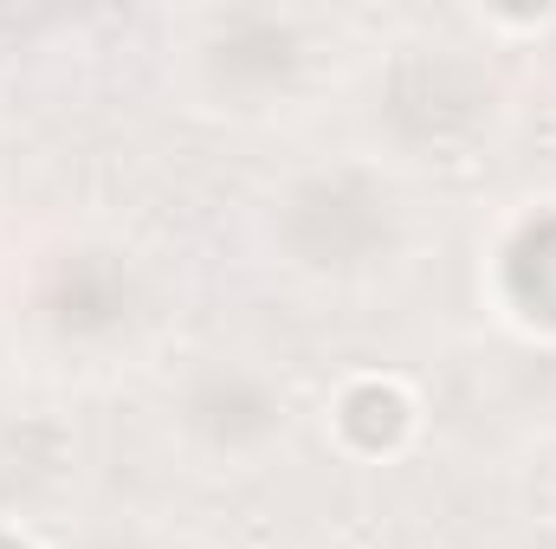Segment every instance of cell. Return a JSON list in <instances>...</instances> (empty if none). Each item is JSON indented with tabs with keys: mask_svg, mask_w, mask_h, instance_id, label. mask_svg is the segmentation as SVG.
<instances>
[{
	"mask_svg": "<svg viewBox=\"0 0 556 549\" xmlns=\"http://www.w3.org/2000/svg\"><path fill=\"white\" fill-rule=\"evenodd\" d=\"M0 549H39V537H26V531H0Z\"/></svg>",
	"mask_w": 556,
	"mask_h": 549,
	"instance_id": "11",
	"label": "cell"
},
{
	"mask_svg": "<svg viewBox=\"0 0 556 549\" xmlns=\"http://www.w3.org/2000/svg\"><path fill=\"white\" fill-rule=\"evenodd\" d=\"M85 426L59 401H0V531H52L72 524L85 491Z\"/></svg>",
	"mask_w": 556,
	"mask_h": 549,
	"instance_id": "6",
	"label": "cell"
},
{
	"mask_svg": "<svg viewBox=\"0 0 556 549\" xmlns=\"http://www.w3.org/2000/svg\"><path fill=\"white\" fill-rule=\"evenodd\" d=\"M13 395H20V336L0 310V401H13Z\"/></svg>",
	"mask_w": 556,
	"mask_h": 549,
	"instance_id": "10",
	"label": "cell"
},
{
	"mask_svg": "<svg viewBox=\"0 0 556 549\" xmlns=\"http://www.w3.org/2000/svg\"><path fill=\"white\" fill-rule=\"evenodd\" d=\"M13 336L65 362H124L162 323V272L111 227H52L13 266Z\"/></svg>",
	"mask_w": 556,
	"mask_h": 549,
	"instance_id": "4",
	"label": "cell"
},
{
	"mask_svg": "<svg viewBox=\"0 0 556 549\" xmlns=\"http://www.w3.org/2000/svg\"><path fill=\"white\" fill-rule=\"evenodd\" d=\"M324 433L343 459L356 465H395L408 459L427 433V401L408 375L395 369H356L330 388L324 401Z\"/></svg>",
	"mask_w": 556,
	"mask_h": 549,
	"instance_id": "8",
	"label": "cell"
},
{
	"mask_svg": "<svg viewBox=\"0 0 556 549\" xmlns=\"http://www.w3.org/2000/svg\"><path fill=\"white\" fill-rule=\"evenodd\" d=\"M0 284H7V272H0Z\"/></svg>",
	"mask_w": 556,
	"mask_h": 549,
	"instance_id": "12",
	"label": "cell"
},
{
	"mask_svg": "<svg viewBox=\"0 0 556 549\" xmlns=\"http://www.w3.org/2000/svg\"><path fill=\"white\" fill-rule=\"evenodd\" d=\"M343 20L291 0H227L168 20V85L188 117L220 130H278L350 91Z\"/></svg>",
	"mask_w": 556,
	"mask_h": 549,
	"instance_id": "2",
	"label": "cell"
},
{
	"mask_svg": "<svg viewBox=\"0 0 556 549\" xmlns=\"http://www.w3.org/2000/svg\"><path fill=\"white\" fill-rule=\"evenodd\" d=\"M162 439L207 478H247L285 459L298 395L253 349H188L155 388Z\"/></svg>",
	"mask_w": 556,
	"mask_h": 549,
	"instance_id": "5",
	"label": "cell"
},
{
	"mask_svg": "<svg viewBox=\"0 0 556 549\" xmlns=\"http://www.w3.org/2000/svg\"><path fill=\"white\" fill-rule=\"evenodd\" d=\"M253 240L266 266L298 291H382L415 266L427 240L420 181L356 142L330 155H298L260 188Z\"/></svg>",
	"mask_w": 556,
	"mask_h": 549,
	"instance_id": "1",
	"label": "cell"
},
{
	"mask_svg": "<svg viewBox=\"0 0 556 549\" xmlns=\"http://www.w3.org/2000/svg\"><path fill=\"white\" fill-rule=\"evenodd\" d=\"M59 549H188L168 524H155L149 511H98V518H78Z\"/></svg>",
	"mask_w": 556,
	"mask_h": 549,
	"instance_id": "9",
	"label": "cell"
},
{
	"mask_svg": "<svg viewBox=\"0 0 556 549\" xmlns=\"http://www.w3.org/2000/svg\"><path fill=\"white\" fill-rule=\"evenodd\" d=\"M479 297L511 336L556 349V188L498 214L479 253Z\"/></svg>",
	"mask_w": 556,
	"mask_h": 549,
	"instance_id": "7",
	"label": "cell"
},
{
	"mask_svg": "<svg viewBox=\"0 0 556 549\" xmlns=\"http://www.w3.org/2000/svg\"><path fill=\"white\" fill-rule=\"evenodd\" d=\"M356 149L402 175H459L485 162L511 130V78L485 33L408 26L350 72Z\"/></svg>",
	"mask_w": 556,
	"mask_h": 549,
	"instance_id": "3",
	"label": "cell"
}]
</instances>
